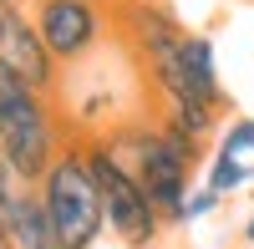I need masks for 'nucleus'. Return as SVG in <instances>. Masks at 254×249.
Instances as JSON below:
<instances>
[{
  "label": "nucleus",
  "instance_id": "f257e3e1",
  "mask_svg": "<svg viewBox=\"0 0 254 249\" xmlns=\"http://www.w3.org/2000/svg\"><path fill=\"white\" fill-rule=\"evenodd\" d=\"M112 153L132 168V178L142 183L147 203L158 209V219L173 229V224H183V198L193 193V168H198V142L178 137L173 127H163L158 112H137L117 122V127L107 132Z\"/></svg>",
  "mask_w": 254,
  "mask_h": 249
},
{
  "label": "nucleus",
  "instance_id": "f03ea898",
  "mask_svg": "<svg viewBox=\"0 0 254 249\" xmlns=\"http://www.w3.org/2000/svg\"><path fill=\"white\" fill-rule=\"evenodd\" d=\"M61 148H66V132L51 97L0 66V158L26 183H41Z\"/></svg>",
  "mask_w": 254,
  "mask_h": 249
},
{
  "label": "nucleus",
  "instance_id": "7ed1b4c3",
  "mask_svg": "<svg viewBox=\"0 0 254 249\" xmlns=\"http://www.w3.org/2000/svg\"><path fill=\"white\" fill-rule=\"evenodd\" d=\"M36 188H41V203H46L56 249H97L102 229H107V214H102V188L87 168L81 142H66L56 153V163L46 168V178Z\"/></svg>",
  "mask_w": 254,
  "mask_h": 249
},
{
  "label": "nucleus",
  "instance_id": "20e7f679",
  "mask_svg": "<svg viewBox=\"0 0 254 249\" xmlns=\"http://www.w3.org/2000/svg\"><path fill=\"white\" fill-rule=\"evenodd\" d=\"M81 153H87V168L102 188V214H107V234H117L122 249H153L163 239L168 224L158 219V209L147 203L142 183L132 178V168L112 153L107 137H87L81 142Z\"/></svg>",
  "mask_w": 254,
  "mask_h": 249
},
{
  "label": "nucleus",
  "instance_id": "39448f33",
  "mask_svg": "<svg viewBox=\"0 0 254 249\" xmlns=\"http://www.w3.org/2000/svg\"><path fill=\"white\" fill-rule=\"evenodd\" d=\"M36 31L56 56V66H81L92 61L102 36L112 31V10L102 0H36Z\"/></svg>",
  "mask_w": 254,
  "mask_h": 249
},
{
  "label": "nucleus",
  "instance_id": "423d86ee",
  "mask_svg": "<svg viewBox=\"0 0 254 249\" xmlns=\"http://www.w3.org/2000/svg\"><path fill=\"white\" fill-rule=\"evenodd\" d=\"M0 66H5L10 76H20L26 87L46 92V97L61 87L56 56L46 51V41H41L36 20L20 10V5H5V20H0Z\"/></svg>",
  "mask_w": 254,
  "mask_h": 249
},
{
  "label": "nucleus",
  "instance_id": "0eeeda50",
  "mask_svg": "<svg viewBox=\"0 0 254 249\" xmlns=\"http://www.w3.org/2000/svg\"><path fill=\"white\" fill-rule=\"evenodd\" d=\"M183 81H188V97L203 102L214 112H229V92H224V76H219V56H214V41L188 31L183 36Z\"/></svg>",
  "mask_w": 254,
  "mask_h": 249
},
{
  "label": "nucleus",
  "instance_id": "6e6552de",
  "mask_svg": "<svg viewBox=\"0 0 254 249\" xmlns=\"http://www.w3.org/2000/svg\"><path fill=\"white\" fill-rule=\"evenodd\" d=\"M0 229L10 234L15 249H56V234H51V219H46V203H41V188H36V183L15 198V209L5 214Z\"/></svg>",
  "mask_w": 254,
  "mask_h": 249
},
{
  "label": "nucleus",
  "instance_id": "1a4fd4ad",
  "mask_svg": "<svg viewBox=\"0 0 254 249\" xmlns=\"http://www.w3.org/2000/svg\"><path fill=\"white\" fill-rule=\"evenodd\" d=\"M249 178H254V168H249L239 153H224V148L214 153V163H208V173H203V183H208L219 198H224V193H239Z\"/></svg>",
  "mask_w": 254,
  "mask_h": 249
},
{
  "label": "nucleus",
  "instance_id": "9d476101",
  "mask_svg": "<svg viewBox=\"0 0 254 249\" xmlns=\"http://www.w3.org/2000/svg\"><path fill=\"white\" fill-rule=\"evenodd\" d=\"M26 188H31V183L20 178V173L10 168V163H5V158H0V224H5V214L15 209V198L26 193Z\"/></svg>",
  "mask_w": 254,
  "mask_h": 249
},
{
  "label": "nucleus",
  "instance_id": "9b49d317",
  "mask_svg": "<svg viewBox=\"0 0 254 249\" xmlns=\"http://www.w3.org/2000/svg\"><path fill=\"white\" fill-rule=\"evenodd\" d=\"M224 153H254V117H239V122H229V132H224V142H219Z\"/></svg>",
  "mask_w": 254,
  "mask_h": 249
},
{
  "label": "nucleus",
  "instance_id": "f8f14e48",
  "mask_svg": "<svg viewBox=\"0 0 254 249\" xmlns=\"http://www.w3.org/2000/svg\"><path fill=\"white\" fill-rule=\"evenodd\" d=\"M214 209H219V193H214V188H208V183H203V188H193V193L183 198V224H193V219L214 214Z\"/></svg>",
  "mask_w": 254,
  "mask_h": 249
},
{
  "label": "nucleus",
  "instance_id": "ddd939ff",
  "mask_svg": "<svg viewBox=\"0 0 254 249\" xmlns=\"http://www.w3.org/2000/svg\"><path fill=\"white\" fill-rule=\"evenodd\" d=\"M244 244H254V214L244 219Z\"/></svg>",
  "mask_w": 254,
  "mask_h": 249
},
{
  "label": "nucleus",
  "instance_id": "4468645a",
  "mask_svg": "<svg viewBox=\"0 0 254 249\" xmlns=\"http://www.w3.org/2000/svg\"><path fill=\"white\" fill-rule=\"evenodd\" d=\"M0 249H15V244H10V234H5V229H0Z\"/></svg>",
  "mask_w": 254,
  "mask_h": 249
},
{
  "label": "nucleus",
  "instance_id": "2eb2a0df",
  "mask_svg": "<svg viewBox=\"0 0 254 249\" xmlns=\"http://www.w3.org/2000/svg\"><path fill=\"white\" fill-rule=\"evenodd\" d=\"M0 20H5V0H0Z\"/></svg>",
  "mask_w": 254,
  "mask_h": 249
},
{
  "label": "nucleus",
  "instance_id": "dca6fc26",
  "mask_svg": "<svg viewBox=\"0 0 254 249\" xmlns=\"http://www.w3.org/2000/svg\"><path fill=\"white\" fill-rule=\"evenodd\" d=\"M5 5H20V0H5Z\"/></svg>",
  "mask_w": 254,
  "mask_h": 249
}]
</instances>
